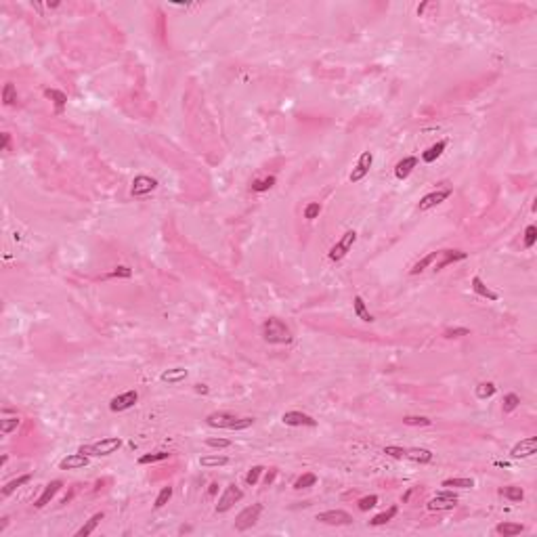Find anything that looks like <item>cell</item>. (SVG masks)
Wrapping results in <instances>:
<instances>
[{"label": "cell", "mask_w": 537, "mask_h": 537, "mask_svg": "<svg viewBox=\"0 0 537 537\" xmlns=\"http://www.w3.org/2000/svg\"><path fill=\"white\" fill-rule=\"evenodd\" d=\"M187 376H189V371L185 367H172V369L162 371L160 380H162V382H168V384H176V382H183Z\"/></svg>", "instance_id": "cell-21"}, {"label": "cell", "mask_w": 537, "mask_h": 537, "mask_svg": "<svg viewBox=\"0 0 537 537\" xmlns=\"http://www.w3.org/2000/svg\"><path fill=\"white\" fill-rule=\"evenodd\" d=\"M7 525H9V519H3V525H0V533L5 531V527H7Z\"/></svg>", "instance_id": "cell-55"}, {"label": "cell", "mask_w": 537, "mask_h": 537, "mask_svg": "<svg viewBox=\"0 0 537 537\" xmlns=\"http://www.w3.org/2000/svg\"><path fill=\"white\" fill-rule=\"evenodd\" d=\"M426 7H428V3H422V5L418 7V15H422V13H424V9H426Z\"/></svg>", "instance_id": "cell-54"}, {"label": "cell", "mask_w": 537, "mask_h": 537, "mask_svg": "<svg viewBox=\"0 0 537 537\" xmlns=\"http://www.w3.org/2000/svg\"><path fill=\"white\" fill-rule=\"evenodd\" d=\"M262 472H264V466H252V468L248 470V474H245V483H248L250 487H254V485L258 483V479H260Z\"/></svg>", "instance_id": "cell-42"}, {"label": "cell", "mask_w": 537, "mask_h": 537, "mask_svg": "<svg viewBox=\"0 0 537 537\" xmlns=\"http://www.w3.org/2000/svg\"><path fill=\"white\" fill-rule=\"evenodd\" d=\"M384 453L395 458V460H405V449H403V447H397V445H386Z\"/></svg>", "instance_id": "cell-46"}, {"label": "cell", "mask_w": 537, "mask_h": 537, "mask_svg": "<svg viewBox=\"0 0 537 537\" xmlns=\"http://www.w3.org/2000/svg\"><path fill=\"white\" fill-rule=\"evenodd\" d=\"M315 521H319L323 525H332V527H342V525H350L353 517L346 510H325V512L317 514Z\"/></svg>", "instance_id": "cell-7"}, {"label": "cell", "mask_w": 537, "mask_h": 537, "mask_svg": "<svg viewBox=\"0 0 537 537\" xmlns=\"http://www.w3.org/2000/svg\"><path fill=\"white\" fill-rule=\"evenodd\" d=\"M281 422L285 426H308V428L317 426V420L311 418L308 414H302V411H285L281 416Z\"/></svg>", "instance_id": "cell-14"}, {"label": "cell", "mask_w": 537, "mask_h": 537, "mask_svg": "<svg viewBox=\"0 0 537 537\" xmlns=\"http://www.w3.org/2000/svg\"><path fill=\"white\" fill-rule=\"evenodd\" d=\"M535 451H537V439L535 437H527V439H521L517 445L512 447L510 458L512 460H525V458H531Z\"/></svg>", "instance_id": "cell-9"}, {"label": "cell", "mask_w": 537, "mask_h": 537, "mask_svg": "<svg viewBox=\"0 0 537 537\" xmlns=\"http://www.w3.org/2000/svg\"><path fill=\"white\" fill-rule=\"evenodd\" d=\"M130 275H132V271H130L128 266H116L114 271L107 273L105 277H130Z\"/></svg>", "instance_id": "cell-49"}, {"label": "cell", "mask_w": 537, "mask_h": 537, "mask_svg": "<svg viewBox=\"0 0 537 537\" xmlns=\"http://www.w3.org/2000/svg\"><path fill=\"white\" fill-rule=\"evenodd\" d=\"M124 445V441L120 437H109V439H101L97 443H91V445H82L80 447V453L84 456H95V458H105V456H111L116 453L120 447Z\"/></svg>", "instance_id": "cell-2"}, {"label": "cell", "mask_w": 537, "mask_h": 537, "mask_svg": "<svg viewBox=\"0 0 537 537\" xmlns=\"http://www.w3.org/2000/svg\"><path fill=\"white\" fill-rule=\"evenodd\" d=\"M371 164H374V153H371V151H363V153L359 155V162H357V166L353 168L348 181H350V183L363 181V178L367 176V172H369V168H371Z\"/></svg>", "instance_id": "cell-8"}, {"label": "cell", "mask_w": 537, "mask_h": 537, "mask_svg": "<svg viewBox=\"0 0 537 537\" xmlns=\"http://www.w3.org/2000/svg\"><path fill=\"white\" fill-rule=\"evenodd\" d=\"M206 445L212 447V449H225V447H231L229 439H206Z\"/></svg>", "instance_id": "cell-48"}, {"label": "cell", "mask_w": 537, "mask_h": 537, "mask_svg": "<svg viewBox=\"0 0 537 537\" xmlns=\"http://www.w3.org/2000/svg\"><path fill=\"white\" fill-rule=\"evenodd\" d=\"M416 166H418V158H416V155H407V158H403V160L395 166V176L403 181V178H407V176L411 174V170H414Z\"/></svg>", "instance_id": "cell-19"}, {"label": "cell", "mask_w": 537, "mask_h": 537, "mask_svg": "<svg viewBox=\"0 0 537 537\" xmlns=\"http://www.w3.org/2000/svg\"><path fill=\"white\" fill-rule=\"evenodd\" d=\"M321 214V204L319 201H311V204L304 208V218L306 220H315Z\"/></svg>", "instance_id": "cell-43"}, {"label": "cell", "mask_w": 537, "mask_h": 537, "mask_svg": "<svg viewBox=\"0 0 537 537\" xmlns=\"http://www.w3.org/2000/svg\"><path fill=\"white\" fill-rule=\"evenodd\" d=\"M158 189V181H155L153 176H147V174H139V176H134V181H132V187H130V193L134 197H141V195H147L151 191Z\"/></svg>", "instance_id": "cell-10"}, {"label": "cell", "mask_w": 537, "mask_h": 537, "mask_svg": "<svg viewBox=\"0 0 537 537\" xmlns=\"http://www.w3.org/2000/svg\"><path fill=\"white\" fill-rule=\"evenodd\" d=\"M535 241H537V227H535V225H529V227L525 229V248L531 250L533 245H535Z\"/></svg>", "instance_id": "cell-44"}, {"label": "cell", "mask_w": 537, "mask_h": 537, "mask_svg": "<svg viewBox=\"0 0 537 537\" xmlns=\"http://www.w3.org/2000/svg\"><path fill=\"white\" fill-rule=\"evenodd\" d=\"M445 147H447V143H445V141H439V143H435L432 147H428L426 151L422 153V162H426V164H432V162H435L437 158H441V155H443Z\"/></svg>", "instance_id": "cell-26"}, {"label": "cell", "mask_w": 537, "mask_h": 537, "mask_svg": "<svg viewBox=\"0 0 537 537\" xmlns=\"http://www.w3.org/2000/svg\"><path fill=\"white\" fill-rule=\"evenodd\" d=\"M3 103H5L7 107L17 105V88H15L11 82H7L5 88H3Z\"/></svg>", "instance_id": "cell-37"}, {"label": "cell", "mask_w": 537, "mask_h": 537, "mask_svg": "<svg viewBox=\"0 0 537 537\" xmlns=\"http://www.w3.org/2000/svg\"><path fill=\"white\" fill-rule=\"evenodd\" d=\"M470 334V329L468 327H447L445 332H443V336L445 338H462V336H468Z\"/></svg>", "instance_id": "cell-45"}, {"label": "cell", "mask_w": 537, "mask_h": 537, "mask_svg": "<svg viewBox=\"0 0 537 537\" xmlns=\"http://www.w3.org/2000/svg\"><path fill=\"white\" fill-rule=\"evenodd\" d=\"M243 500V491L235 485V483H231V485H227L225 487V493H222L220 498H218V504H216V512L218 514H222V512H227V510H231L237 502H241Z\"/></svg>", "instance_id": "cell-6"}, {"label": "cell", "mask_w": 537, "mask_h": 537, "mask_svg": "<svg viewBox=\"0 0 537 537\" xmlns=\"http://www.w3.org/2000/svg\"><path fill=\"white\" fill-rule=\"evenodd\" d=\"M525 531V527L521 523H500L495 525V533L498 535H504V537H514V535H521Z\"/></svg>", "instance_id": "cell-24"}, {"label": "cell", "mask_w": 537, "mask_h": 537, "mask_svg": "<svg viewBox=\"0 0 537 537\" xmlns=\"http://www.w3.org/2000/svg\"><path fill=\"white\" fill-rule=\"evenodd\" d=\"M30 481H32V474H21V477L9 481V483L3 487V498H9V495L13 493V491H17L21 485H26V483H30Z\"/></svg>", "instance_id": "cell-31"}, {"label": "cell", "mask_w": 537, "mask_h": 537, "mask_svg": "<svg viewBox=\"0 0 537 537\" xmlns=\"http://www.w3.org/2000/svg\"><path fill=\"white\" fill-rule=\"evenodd\" d=\"M61 487H63V483H61V481H51L47 487H44V491L40 493V498L34 502V506L40 510V508H44L47 504H51V500H53V498L59 493V489H61Z\"/></svg>", "instance_id": "cell-16"}, {"label": "cell", "mask_w": 537, "mask_h": 537, "mask_svg": "<svg viewBox=\"0 0 537 537\" xmlns=\"http://www.w3.org/2000/svg\"><path fill=\"white\" fill-rule=\"evenodd\" d=\"M432 451L430 449H422V447H411L405 449V460H411L416 464H430L432 462Z\"/></svg>", "instance_id": "cell-18"}, {"label": "cell", "mask_w": 537, "mask_h": 537, "mask_svg": "<svg viewBox=\"0 0 537 537\" xmlns=\"http://www.w3.org/2000/svg\"><path fill=\"white\" fill-rule=\"evenodd\" d=\"M44 97L53 101V105H55V109H57V114H61L63 107L67 105V95L61 93V91H57V88H47V91H44Z\"/></svg>", "instance_id": "cell-23"}, {"label": "cell", "mask_w": 537, "mask_h": 537, "mask_svg": "<svg viewBox=\"0 0 537 537\" xmlns=\"http://www.w3.org/2000/svg\"><path fill=\"white\" fill-rule=\"evenodd\" d=\"M458 506V495L449 489H443V491H437V495L428 500L426 508L430 512H445V510H453Z\"/></svg>", "instance_id": "cell-3"}, {"label": "cell", "mask_w": 537, "mask_h": 537, "mask_svg": "<svg viewBox=\"0 0 537 537\" xmlns=\"http://www.w3.org/2000/svg\"><path fill=\"white\" fill-rule=\"evenodd\" d=\"M21 424L19 416H9V418H3L0 420V432L3 435H11L13 430H17V426Z\"/></svg>", "instance_id": "cell-35"}, {"label": "cell", "mask_w": 537, "mask_h": 537, "mask_svg": "<svg viewBox=\"0 0 537 537\" xmlns=\"http://www.w3.org/2000/svg\"><path fill=\"white\" fill-rule=\"evenodd\" d=\"M195 393L206 395V393H208V386H206V384H195Z\"/></svg>", "instance_id": "cell-52"}, {"label": "cell", "mask_w": 537, "mask_h": 537, "mask_svg": "<svg viewBox=\"0 0 537 537\" xmlns=\"http://www.w3.org/2000/svg\"><path fill=\"white\" fill-rule=\"evenodd\" d=\"M403 424H407V426H430L432 420L424 418V416H405L403 418Z\"/></svg>", "instance_id": "cell-41"}, {"label": "cell", "mask_w": 537, "mask_h": 537, "mask_svg": "<svg viewBox=\"0 0 537 537\" xmlns=\"http://www.w3.org/2000/svg\"><path fill=\"white\" fill-rule=\"evenodd\" d=\"M199 464L204 468H218V466H227L229 458L227 456H204V458H199Z\"/></svg>", "instance_id": "cell-32"}, {"label": "cell", "mask_w": 537, "mask_h": 537, "mask_svg": "<svg viewBox=\"0 0 537 537\" xmlns=\"http://www.w3.org/2000/svg\"><path fill=\"white\" fill-rule=\"evenodd\" d=\"M262 338L268 344H290L292 342V329H290L281 319L271 317L262 323Z\"/></svg>", "instance_id": "cell-1"}, {"label": "cell", "mask_w": 537, "mask_h": 537, "mask_svg": "<svg viewBox=\"0 0 537 537\" xmlns=\"http://www.w3.org/2000/svg\"><path fill=\"white\" fill-rule=\"evenodd\" d=\"M47 7H49V9H57V7H59V3H49Z\"/></svg>", "instance_id": "cell-57"}, {"label": "cell", "mask_w": 537, "mask_h": 537, "mask_svg": "<svg viewBox=\"0 0 537 537\" xmlns=\"http://www.w3.org/2000/svg\"><path fill=\"white\" fill-rule=\"evenodd\" d=\"M441 487H453V489H472V487H474V479H468V477L445 479V481L441 483Z\"/></svg>", "instance_id": "cell-30"}, {"label": "cell", "mask_w": 537, "mask_h": 537, "mask_svg": "<svg viewBox=\"0 0 537 537\" xmlns=\"http://www.w3.org/2000/svg\"><path fill=\"white\" fill-rule=\"evenodd\" d=\"M237 420L239 418L229 414V411H214V414H210L206 418V424H208V426H212V428H229V430H233Z\"/></svg>", "instance_id": "cell-13"}, {"label": "cell", "mask_w": 537, "mask_h": 537, "mask_svg": "<svg viewBox=\"0 0 537 537\" xmlns=\"http://www.w3.org/2000/svg\"><path fill=\"white\" fill-rule=\"evenodd\" d=\"M521 405V397L517 395V393H508L506 397H504V403H502V409H504V414H512L514 409H517Z\"/></svg>", "instance_id": "cell-36"}, {"label": "cell", "mask_w": 537, "mask_h": 537, "mask_svg": "<svg viewBox=\"0 0 537 537\" xmlns=\"http://www.w3.org/2000/svg\"><path fill=\"white\" fill-rule=\"evenodd\" d=\"M275 185V176H264V178H256V181H252L250 189L256 191V193H262V191H268Z\"/></svg>", "instance_id": "cell-34"}, {"label": "cell", "mask_w": 537, "mask_h": 537, "mask_svg": "<svg viewBox=\"0 0 537 537\" xmlns=\"http://www.w3.org/2000/svg\"><path fill=\"white\" fill-rule=\"evenodd\" d=\"M216 491H218V483H212L208 489V495H216Z\"/></svg>", "instance_id": "cell-53"}, {"label": "cell", "mask_w": 537, "mask_h": 537, "mask_svg": "<svg viewBox=\"0 0 537 537\" xmlns=\"http://www.w3.org/2000/svg\"><path fill=\"white\" fill-rule=\"evenodd\" d=\"M7 460H9V456H3V458H0V466H5V464H7Z\"/></svg>", "instance_id": "cell-56"}, {"label": "cell", "mask_w": 537, "mask_h": 537, "mask_svg": "<svg viewBox=\"0 0 537 537\" xmlns=\"http://www.w3.org/2000/svg\"><path fill=\"white\" fill-rule=\"evenodd\" d=\"M477 399H481V401H485V399H491L493 397L495 393H498V386L493 384V382H481L479 386H477Z\"/></svg>", "instance_id": "cell-33"}, {"label": "cell", "mask_w": 537, "mask_h": 537, "mask_svg": "<svg viewBox=\"0 0 537 537\" xmlns=\"http://www.w3.org/2000/svg\"><path fill=\"white\" fill-rule=\"evenodd\" d=\"M170 498H172V487L168 485V487H164L160 493H158V498H155V504H153V508L155 510H160V508H164L168 502H170Z\"/></svg>", "instance_id": "cell-40"}, {"label": "cell", "mask_w": 537, "mask_h": 537, "mask_svg": "<svg viewBox=\"0 0 537 537\" xmlns=\"http://www.w3.org/2000/svg\"><path fill=\"white\" fill-rule=\"evenodd\" d=\"M9 145H11V134L5 132V134H3V145H0V149H3V151H9Z\"/></svg>", "instance_id": "cell-50"}, {"label": "cell", "mask_w": 537, "mask_h": 537, "mask_svg": "<svg viewBox=\"0 0 537 537\" xmlns=\"http://www.w3.org/2000/svg\"><path fill=\"white\" fill-rule=\"evenodd\" d=\"M103 521V512H97V514H93L91 519H88L78 531H76V537H86V535H91L95 529H97V525Z\"/></svg>", "instance_id": "cell-25"}, {"label": "cell", "mask_w": 537, "mask_h": 537, "mask_svg": "<svg viewBox=\"0 0 537 537\" xmlns=\"http://www.w3.org/2000/svg\"><path fill=\"white\" fill-rule=\"evenodd\" d=\"M376 504H378V495H365V498H361L359 502H357V506H359L361 512H367V510L374 508Z\"/></svg>", "instance_id": "cell-47"}, {"label": "cell", "mask_w": 537, "mask_h": 537, "mask_svg": "<svg viewBox=\"0 0 537 537\" xmlns=\"http://www.w3.org/2000/svg\"><path fill=\"white\" fill-rule=\"evenodd\" d=\"M397 512H399V508L397 506H390L388 510H384V512H380V514H376V517L369 521V525L371 527H382V525H386V523H390L395 517H397Z\"/></svg>", "instance_id": "cell-27"}, {"label": "cell", "mask_w": 537, "mask_h": 537, "mask_svg": "<svg viewBox=\"0 0 537 537\" xmlns=\"http://www.w3.org/2000/svg\"><path fill=\"white\" fill-rule=\"evenodd\" d=\"M275 477H277V470L273 468L271 472H266V474H264V483H266V485H271V483L275 481Z\"/></svg>", "instance_id": "cell-51"}, {"label": "cell", "mask_w": 537, "mask_h": 537, "mask_svg": "<svg viewBox=\"0 0 537 537\" xmlns=\"http://www.w3.org/2000/svg\"><path fill=\"white\" fill-rule=\"evenodd\" d=\"M437 256H439V252H430V254H426L424 258H420V260L409 268V275H420L422 271H426V268L437 260Z\"/></svg>", "instance_id": "cell-29"}, {"label": "cell", "mask_w": 537, "mask_h": 537, "mask_svg": "<svg viewBox=\"0 0 537 537\" xmlns=\"http://www.w3.org/2000/svg\"><path fill=\"white\" fill-rule=\"evenodd\" d=\"M353 311H355V315L359 317L361 321H365V323H371V321H376V317H374L371 313L367 311V306H365V300H363L361 296H355V298H353Z\"/></svg>", "instance_id": "cell-22"}, {"label": "cell", "mask_w": 537, "mask_h": 537, "mask_svg": "<svg viewBox=\"0 0 537 537\" xmlns=\"http://www.w3.org/2000/svg\"><path fill=\"white\" fill-rule=\"evenodd\" d=\"M451 195V189L449 187H441V189H435V191H430V193H426L424 195L422 199H420V210H430V208H435V206H439V204H443V201L447 199Z\"/></svg>", "instance_id": "cell-12"}, {"label": "cell", "mask_w": 537, "mask_h": 537, "mask_svg": "<svg viewBox=\"0 0 537 537\" xmlns=\"http://www.w3.org/2000/svg\"><path fill=\"white\" fill-rule=\"evenodd\" d=\"M357 241V233L350 229V231H346L338 241H336L334 245H332V250H329V260H334V262H338V260H342L348 252H350V248H353V243Z\"/></svg>", "instance_id": "cell-5"}, {"label": "cell", "mask_w": 537, "mask_h": 537, "mask_svg": "<svg viewBox=\"0 0 537 537\" xmlns=\"http://www.w3.org/2000/svg\"><path fill=\"white\" fill-rule=\"evenodd\" d=\"M260 514H262V504H252L248 508H243L239 514H237V519H235V529L237 531H248L252 529L258 519H260Z\"/></svg>", "instance_id": "cell-4"}, {"label": "cell", "mask_w": 537, "mask_h": 537, "mask_svg": "<svg viewBox=\"0 0 537 537\" xmlns=\"http://www.w3.org/2000/svg\"><path fill=\"white\" fill-rule=\"evenodd\" d=\"M500 495L510 500V502H523L525 500V491L523 487H517V485H508V487H502L500 489Z\"/></svg>", "instance_id": "cell-28"}, {"label": "cell", "mask_w": 537, "mask_h": 537, "mask_svg": "<svg viewBox=\"0 0 537 537\" xmlns=\"http://www.w3.org/2000/svg\"><path fill=\"white\" fill-rule=\"evenodd\" d=\"M137 401H139L137 390H126V393H122V395H118L109 401V409L111 411H126V409L137 405Z\"/></svg>", "instance_id": "cell-11"}, {"label": "cell", "mask_w": 537, "mask_h": 537, "mask_svg": "<svg viewBox=\"0 0 537 537\" xmlns=\"http://www.w3.org/2000/svg\"><path fill=\"white\" fill-rule=\"evenodd\" d=\"M88 466V456L84 453H70L67 458H63L59 462V468L61 470H80V468H86Z\"/></svg>", "instance_id": "cell-17"}, {"label": "cell", "mask_w": 537, "mask_h": 537, "mask_svg": "<svg viewBox=\"0 0 537 537\" xmlns=\"http://www.w3.org/2000/svg\"><path fill=\"white\" fill-rule=\"evenodd\" d=\"M472 290H474V294H479L481 298H487V300H491V302H495V300L500 298V296H498V294L493 292V290H491V287H489V285H487L479 275L472 277Z\"/></svg>", "instance_id": "cell-20"}, {"label": "cell", "mask_w": 537, "mask_h": 537, "mask_svg": "<svg viewBox=\"0 0 537 537\" xmlns=\"http://www.w3.org/2000/svg\"><path fill=\"white\" fill-rule=\"evenodd\" d=\"M317 485V474H313V472H306V474H302V477H298L296 479V483H294V489H308V487H315Z\"/></svg>", "instance_id": "cell-38"}, {"label": "cell", "mask_w": 537, "mask_h": 537, "mask_svg": "<svg viewBox=\"0 0 537 537\" xmlns=\"http://www.w3.org/2000/svg\"><path fill=\"white\" fill-rule=\"evenodd\" d=\"M168 458H170V453H168V451L145 453V456H141V458H139V464H141V466H145V464H155V462H164V460H168Z\"/></svg>", "instance_id": "cell-39"}, {"label": "cell", "mask_w": 537, "mask_h": 537, "mask_svg": "<svg viewBox=\"0 0 537 537\" xmlns=\"http://www.w3.org/2000/svg\"><path fill=\"white\" fill-rule=\"evenodd\" d=\"M466 252L462 250H439V260L435 264V271H441V268H445L447 264H453V262H460V260H466Z\"/></svg>", "instance_id": "cell-15"}]
</instances>
